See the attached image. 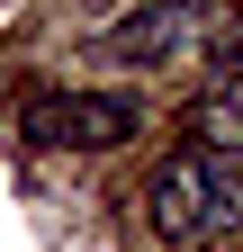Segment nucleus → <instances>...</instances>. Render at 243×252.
I'll return each mask as SVG.
<instances>
[{"instance_id":"obj_1","label":"nucleus","mask_w":243,"mask_h":252,"mask_svg":"<svg viewBox=\"0 0 243 252\" xmlns=\"http://www.w3.org/2000/svg\"><path fill=\"white\" fill-rule=\"evenodd\" d=\"M234 180L216 171V153H171V162L153 171V189H144V225H153L162 243H207L216 225H234Z\"/></svg>"},{"instance_id":"obj_2","label":"nucleus","mask_w":243,"mask_h":252,"mask_svg":"<svg viewBox=\"0 0 243 252\" xmlns=\"http://www.w3.org/2000/svg\"><path fill=\"white\" fill-rule=\"evenodd\" d=\"M135 99H117V90H36L27 99V135L54 144V153H108L135 135Z\"/></svg>"},{"instance_id":"obj_3","label":"nucleus","mask_w":243,"mask_h":252,"mask_svg":"<svg viewBox=\"0 0 243 252\" xmlns=\"http://www.w3.org/2000/svg\"><path fill=\"white\" fill-rule=\"evenodd\" d=\"M207 36V18H198V0H153V9H135V18H117L90 36V54L99 63H180Z\"/></svg>"},{"instance_id":"obj_4","label":"nucleus","mask_w":243,"mask_h":252,"mask_svg":"<svg viewBox=\"0 0 243 252\" xmlns=\"http://www.w3.org/2000/svg\"><path fill=\"white\" fill-rule=\"evenodd\" d=\"M189 135H207V153H243V81H216L189 108Z\"/></svg>"},{"instance_id":"obj_5","label":"nucleus","mask_w":243,"mask_h":252,"mask_svg":"<svg viewBox=\"0 0 243 252\" xmlns=\"http://www.w3.org/2000/svg\"><path fill=\"white\" fill-rule=\"evenodd\" d=\"M225 81H243V36H234V45H225Z\"/></svg>"}]
</instances>
